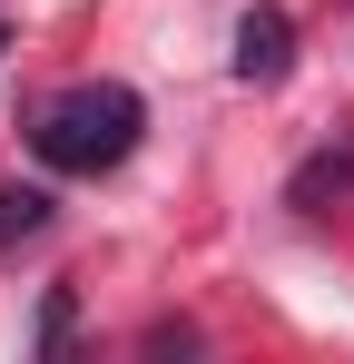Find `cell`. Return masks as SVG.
Segmentation results:
<instances>
[{"mask_svg":"<svg viewBox=\"0 0 354 364\" xmlns=\"http://www.w3.org/2000/svg\"><path fill=\"white\" fill-rule=\"evenodd\" d=\"M138 128H148V99H138V89L79 79V89H50V99L30 109V158L59 168V178H99V168H118V158L138 148Z\"/></svg>","mask_w":354,"mask_h":364,"instance_id":"1","label":"cell"},{"mask_svg":"<svg viewBox=\"0 0 354 364\" xmlns=\"http://www.w3.org/2000/svg\"><path fill=\"white\" fill-rule=\"evenodd\" d=\"M286 60H295V20L286 10H276V0H256V10H246V20H236V79H246V89H276V79H286Z\"/></svg>","mask_w":354,"mask_h":364,"instance_id":"2","label":"cell"},{"mask_svg":"<svg viewBox=\"0 0 354 364\" xmlns=\"http://www.w3.org/2000/svg\"><path fill=\"white\" fill-rule=\"evenodd\" d=\"M345 187H354V148H315V158L295 168L286 207H325V197H345Z\"/></svg>","mask_w":354,"mask_h":364,"instance_id":"3","label":"cell"},{"mask_svg":"<svg viewBox=\"0 0 354 364\" xmlns=\"http://www.w3.org/2000/svg\"><path fill=\"white\" fill-rule=\"evenodd\" d=\"M40 227H50V197H40V187H0V246L40 237Z\"/></svg>","mask_w":354,"mask_h":364,"instance_id":"4","label":"cell"}]
</instances>
